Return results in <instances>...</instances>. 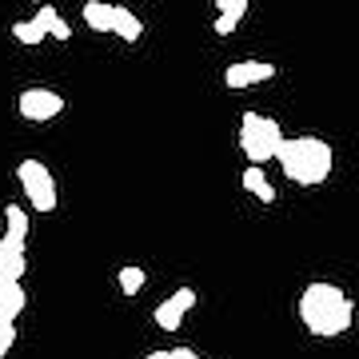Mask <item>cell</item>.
I'll list each match as a JSON object with an SVG mask.
<instances>
[{
  "mask_svg": "<svg viewBox=\"0 0 359 359\" xmlns=\"http://www.w3.org/2000/svg\"><path fill=\"white\" fill-rule=\"evenodd\" d=\"M276 164L283 168V176L292 184H304V188H316L332 176L335 168V152L332 144L320 140V136H287L276 156Z\"/></svg>",
  "mask_w": 359,
  "mask_h": 359,
  "instance_id": "7a4b0ae2",
  "label": "cell"
},
{
  "mask_svg": "<svg viewBox=\"0 0 359 359\" xmlns=\"http://www.w3.org/2000/svg\"><path fill=\"white\" fill-rule=\"evenodd\" d=\"M32 20H36L40 28H44V32H48L52 40H68L72 36V28H68V20L60 13H56V8H52V4H40L36 8V16H32Z\"/></svg>",
  "mask_w": 359,
  "mask_h": 359,
  "instance_id": "4fadbf2b",
  "label": "cell"
},
{
  "mask_svg": "<svg viewBox=\"0 0 359 359\" xmlns=\"http://www.w3.org/2000/svg\"><path fill=\"white\" fill-rule=\"evenodd\" d=\"M144 359H200L192 347H172V351H148Z\"/></svg>",
  "mask_w": 359,
  "mask_h": 359,
  "instance_id": "ac0fdd59",
  "label": "cell"
},
{
  "mask_svg": "<svg viewBox=\"0 0 359 359\" xmlns=\"http://www.w3.org/2000/svg\"><path fill=\"white\" fill-rule=\"evenodd\" d=\"M192 308H196V292L192 287H176V292L156 308V327H160V332H176Z\"/></svg>",
  "mask_w": 359,
  "mask_h": 359,
  "instance_id": "8992f818",
  "label": "cell"
},
{
  "mask_svg": "<svg viewBox=\"0 0 359 359\" xmlns=\"http://www.w3.org/2000/svg\"><path fill=\"white\" fill-rule=\"evenodd\" d=\"M25 244H16V240H0V280H20L25 276Z\"/></svg>",
  "mask_w": 359,
  "mask_h": 359,
  "instance_id": "9c48e42d",
  "label": "cell"
},
{
  "mask_svg": "<svg viewBox=\"0 0 359 359\" xmlns=\"http://www.w3.org/2000/svg\"><path fill=\"white\" fill-rule=\"evenodd\" d=\"M16 112L25 116V120H32V124H44V120L65 112V96L52 88H25L16 96Z\"/></svg>",
  "mask_w": 359,
  "mask_h": 359,
  "instance_id": "5b68a950",
  "label": "cell"
},
{
  "mask_svg": "<svg viewBox=\"0 0 359 359\" xmlns=\"http://www.w3.org/2000/svg\"><path fill=\"white\" fill-rule=\"evenodd\" d=\"M116 280H120V292H124V295H140L144 292V268H140V264H124Z\"/></svg>",
  "mask_w": 359,
  "mask_h": 359,
  "instance_id": "e0dca14e",
  "label": "cell"
},
{
  "mask_svg": "<svg viewBox=\"0 0 359 359\" xmlns=\"http://www.w3.org/2000/svg\"><path fill=\"white\" fill-rule=\"evenodd\" d=\"M13 40L32 48V44H44V40H48V32H44L36 20H16V25H13Z\"/></svg>",
  "mask_w": 359,
  "mask_h": 359,
  "instance_id": "2e32d148",
  "label": "cell"
},
{
  "mask_svg": "<svg viewBox=\"0 0 359 359\" xmlns=\"http://www.w3.org/2000/svg\"><path fill=\"white\" fill-rule=\"evenodd\" d=\"M4 224H8V231H4L8 240H16V244H25V240H28V212L20 204L4 208Z\"/></svg>",
  "mask_w": 359,
  "mask_h": 359,
  "instance_id": "9a60e30c",
  "label": "cell"
},
{
  "mask_svg": "<svg viewBox=\"0 0 359 359\" xmlns=\"http://www.w3.org/2000/svg\"><path fill=\"white\" fill-rule=\"evenodd\" d=\"M240 188H244V192H252L259 204H276V188L268 184V176H264V168H259V164L244 168V176H240Z\"/></svg>",
  "mask_w": 359,
  "mask_h": 359,
  "instance_id": "8fae6325",
  "label": "cell"
},
{
  "mask_svg": "<svg viewBox=\"0 0 359 359\" xmlns=\"http://www.w3.org/2000/svg\"><path fill=\"white\" fill-rule=\"evenodd\" d=\"M299 320L308 327L311 335H320V339H335V335H344L355 320V304L344 295V287H335V283H308L304 292H299Z\"/></svg>",
  "mask_w": 359,
  "mask_h": 359,
  "instance_id": "6da1fadb",
  "label": "cell"
},
{
  "mask_svg": "<svg viewBox=\"0 0 359 359\" xmlns=\"http://www.w3.org/2000/svg\"><path fill=\"white\" fill-rule=\"evenodd\" d=\"M16 180H20V192H25V200L36 212H56V180H52V172L40 160H20L16 164Z\"/></svg>",
  "mask_w": 359,
  "mask_h": 359,
  "instance_id": "277c9868",
  "label": "cell"
},
{
  "mask_svg": "<svg viewBox=\"0 0 359 359\" xmlns=\"http://www.w3.org/2000/svg\"><path fill=\"white\" fill-rule=\"evenodd\" d=\"M25 304H28V295L20 287V280H0V323H16Z\"/></svg>",
  "mask_w": 359,
  "mask_h": 359,
  "instance_id": "ba28073f",
  "label": "cell"
},
{
  "mask_svg": "<svg viewBox=\"0 0 359 359\" xmlns=\"http://www.w3.org/2000/svg\"><path fill=\"white\" fill-rule=\"evenodd\" d=\"M112 36H120V40H140L144 36V25L136 20L132 8H124V4H112Z\"/></svg>",
  "mask_w": 359,
  "mask_h": 359,
  "instance_id": "7c38bea8",
  "label": "cell"
},
{
  "mask_svg": "<svg viewBox=\"0 0 359 359\" xmlns=\"http://www.w3.org/2000/svg\"><path fill=\"white\" fill-rule=\"evenodd\" d=\"M264 80H276V65H268V60H240L224 72L228 88H252V84H264Z\"/></svg>",
  "mask_w": 359,
  "mask_h": 359,
  "instance_id": "52a82bcc",
  "label": "cell"
},
{
  "mask_svg": "<svg viewBox=\"0 0 359 359\" xmlns=\"http://www.w3.org/2000/svg\"><path fill=\"white\" fill-rule=\"evenodd\" d=\"M212 4L219 8L216 32H219V36H231V32L240 28V20L248 16V4H252V0H212Z\"/></svg>",
  "mask_w": 359,
  "mask_h": 359,
  "instance_id": "30bf717a",
  "label": "cell"
},
{
  "mask_svg": "<svg viewBox=\"0 0 359 359\" xmlns=\"http://www.w3.org/2000/svg\"><path fill=\"white\" fill-rule=\"evenodd\" d=\"M13 344H16V323H0V359L13 351Z\"/></svg>",
  "mask_w": 359,
  "mask_h": 359,
  "instance_id": "d6986e66",
  "label": "cell"
},
{
  "mask_svg": "<svg viewBox=\"0 0 359 359\" xmlns=\"http://www.w3.org/2000/svg\"><path fill=\"white\" fill-rule=\"evenodd\" d=\"M283 128L280 120H271V116H259V112H244L240 116V148H244L248 164H268L276 160L283 148Z\"/></svg>",
  "mask_w": 359,
  "mask_h": 359,
  "instance_id": "3957f363",
  "label": "cell"
},
{
  "mask_svg": "<svg viewBox=\"0 0 359 359\" xmlns=\"http://www.w3.org/2000/svg\"><path fill=\"white\" fill-rule=\"evenodd\" d=\"M200 359H204V355H200Z\"/></svg>",
  "mask_w": 359,
  "mask_h": 359,
  "instance_id": "44dd1931",
  "label": "cell"
},
{
  "mask_svg": "<svg viewBox=\"0 0 359 359\" xmlns=\"http://www.w3.org/2000/svg\"><path fill=\"white\" fill-rule=\"evenodd\" d=\"M32 4H48V0H32Z\"/></svg>",
  "mask_w": 359,
  "mask_h": 359,
  "instance_id": "ffe728a7",
  "label": "cell"
},
{
  "mask_svg": "<svg viewBox=\"0 0 359 359\" xmlns=\"http://www.w3.org/2000/svg\"><path fill=\"white\" fill-rule=\"evenodd\" d=\"M80 16H84V25H88L92 32H112V4H104V0H84Z\"/></svg>",
  "mask_w": 359,
  "mask_h": 359,
  "instance_id": "5bb4252c",
  "label": "cell"
}]
</instances>
